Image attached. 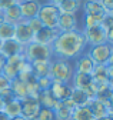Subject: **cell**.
I'll return each mask as SVG.
<instances>
[{
	"label": "cell",
	"mask_w": 113,
	"mask_h": 120,
	"mask_svg": "<svg viewBox=\"0 0 113 120\" xmlns=\"http://www.w3.org/2000/svg\"><path fill=\"white\" fill-rule=\"evenodd\" d=\"M86 40L80 30L75 32H66V33H59L57 37L54 39L53 44L50 46L53 57L59 59H66V60H73L79 57L83 52H86Z\"/></svg>",
	"instance_id": "cell-1"
},
{
	"label": "cell",
	"mask_w": 113,
	"mask_h": 120,
	"mask_svg": "<svg viewBox=\"0 0 113 120\" xmlns=\"http://www.w3.org/2000/svg\"><path fill=\"white\" fill-rule=\"evenodd\" d=\"M75 74V67L72 60L53 57L50 60V69H49V77L56 82L70 83Z\"/></svg>",
	"instance_id": "cell-2"
},
{
	"label": "cell",
	"mask_w": 113,
	"mask_h": 120,
	"mask_svg": "<svg viewBox=\"0 0 113 120\" xmlns=\"http://www.w3.org/2000/svg\"><path fill=\"white\" fill-rule=\"evenodd\" d=\"M60 13L62 11H60L59 6L52 4L49 2H43V3L40 4L39 13H37V19L41 22V24H43L45 27H49V29H54L56 30Z\"/></svg>",
	"instance_id": "cell-3"
},
{
	"label": "cell",
	"mask_w": 113,
	"mask_h": 120,
	"mask_svg": "<svg viewBox=\"0 0 113 120\" xmlns=\"http://www.w3.org/2000/svg\"><path fill=\"white\" fill-rule=\"evenodd\" d=\"M23 56L29 63L39 62V60H52L53 53L50 46H45V44H39L36 41H32L30 44L24 46Z\"/></svg>",
	"instance_id": "cell-4"
},
{
	"label": "cell",
	"mask_w": 113,
	"mask_h": 120,
	"mask_svg": "<svg viewBox=\"0 0 113 120\" xmlns=\"http://www.w3.org/2000/svg\"><path fill=\"white\" fill-rule=\"evenodd\" d=\"M80 32H82L84 40H86V46H89V47L107 43V32L102 26V23L92 26V27H87V29H82Z\"/></svg>",
	"instance_id": "cell-5"
},
{
	"label": "cell",
	"mask_w": 113,
	"mask_h": 120,
	"mask_svg": "<svg viewBox=\"0 0 113 120\" xmlns=\"http://www.w3.org/2000/svg\"><path fill=\"white\" fill-rule=\"evenodd\" d=\"M82 11H83V16L92 17L99 23H102V20L107 14V11L100 3V0H82Z\"/></svg>",
	"instance_id": "cell-6"
},
{
	"label": "cell",
	"mask_w": 113,
	"mask_h": 120,
	"mask_svg": "<svg viewBox=\"0 0 113 120\" xmlns=\"http://www.w3.org/2000/svg\"><path fill=\"white\" fill-rule=\"evenodd\" d=\"M26 62H27V60L24 59L23 54L13 56V57H10V59H6V64H4L2 73H3L4 76L11 82L13 79L19 77V74H20V71L23 70Z\"/></svg>",
	"instance_id": "cell-7"
},
{
	"label": "cell",
	"mask_w": 113,
	"mask_h": 120,
	"mask_svg": "<svg viewBox=\"0 0 113 120\" xmlns=\"http://www.w3.org/2000/svg\"><path fill=\"white\" fill-rule=\"evenodd\" d=\"M86 52L89 53V56L92 57V60L96 64L106 66L112 56V44L103 43V44H97V46H90L89 50Z\"/></svg>",
	"instance_id": "cell-8"
},
{
	"label": "cell",
	"mask_w": 113,
	"mask_h": 120,
	"mask_svg": "<svg viewBox=\"0 0 113 120\" xmlns=\"http://www.w3.org/2000/svg\"><path fill=\"white\" fill-rule=\"evenodd\" d=\"M15 39L16 41H19L22 46H27V44H30L34 39V33L32 32V29L29 27L26 20H22L19 22L16 26H15Z\"/></svg>",
	"instance_id": "cell-9"
},
{
	"label": "cell",
	"mask_w": 113,
	"mask_h": 120,
	"mask_svg": "<svg viewBox=\"0 0 113 120\" xmlns=\"http://www.w3.org/2000/svg\"><path fill=\"white\" fill-rule=\"evenodd\" d=\"M56 30H57L59 33H66V32H75V30H80V29H79V19H77V14L60 13Z\"/></svg>",
	"instance_id": "cell-10"
},
{
	"label": "cell",
	"mask_w": 113,
	"mask_h": 120,
	"mask_svg": "<svg viewBox=\"0 0 113 120\" xmlns=\"http://www.w3.org/2000/svg\"><path fill=\"white\" fill-rule=\"evenodd\" d=\"M22 104V113L20 116H23L26 120H33L36 117V114L40 110V103L37 100V97H32V96H27L23 100H20Z\"/></svg>",
	"instance_id": "cell-11"
},
{
	"label": "cell",
	"mask_w": 113,
	"mask_h": 120,
	"mask_svg": "<svg viewBox=\"0 0 113 120\" xmlns=\"http://www.w3.org/2000/svg\"><path fill=\"white\" fill-rule=\"evenodd\" d=\"M73 67H75V71H77V73L92 74L96 67V63L92 60V57L89 56L87 52H83L79 57H76L73 60Z\"/></svg>",
	"instance_id": "cell-12"
},
{
	"label": "cell",
	"mask_w": 113,
	"mask_h": 120,
	"mask_svg": "<svg viewBox=\"0 0 113 120\" xmlns=\"http://www.w3.org/2000/svg\"><path fill=\"white\" fill-rule=\"evenodd\" d=\"M92 82H93L92 74H83V73L75 71L70 84H72L73 89H79V90H84V92H87V93L94 99V94H93V92H92Z\"/></svg>",
	"instance_id": "cell-13"
},
{
	"label": "cell",
	"mask_w": 113,
	"mask_h": 120,
	"mask_svg": "<svg viewBox=\"0 0 113 120\" xmlns=\"http://www.w3.org/2000/svg\"><path fill=\"white\" fill-rule=\"evenodd\" d=\"M75 109H76V106L73 104V101L70 99L63 100V101H57V104H56V107H54L56 120H72Z\"/></svg>",
	"instance_id": "cell-14"
},
{
	"label": "cell",
	"mask_w": 113,
	"mask_h": 120,
	"mask_svg": "<svg viewBox=\"0 0 113 120\" xmlns=\"http://www.w3.org/2000/svg\"><path fill=\"white\" fill-rule=\"evenodd\" d=\"M50 93L53 94V97L57 100V101H63L70 99V94H72V84L70 83H62V82H56L53 80L52 86H50Z\"/></svg>",
	"instance_id": "cell-15"
},
{
	"label": "cell",
	"mask_w": 113,
	"mask_h": 120,
	"mask_svg": "<svg viewBox=\"0 0 113 120\" xmlns=\"http://www.w3.org/2000/svg\"><path fill=\"white\" fill-rule=\"evenodd\" d=\"M40 4H41L40 0H22V2H19L22 19L23 20H30L33 17H37Z\"/></svg>",
	"instance_id": "cell-16"
},
{
	"label": "cell",
	"mask_w": 113,
	"mask_h": 120,
	"mask_svg": "<svg viewBox=\"0 0 113 120\" xmlns=\"http://www.w3.org/2000/svg\"><path fill=\"white\" fill-rule=\"evenodd\" d=\"M23 50L24 47L19 41H16L15 39H9V40H4L2 41V47H0V54L6 59H10L13 56H19V54H23Z\"/></svg>",
	"instance_id": "cell-17"
},
{
	"label": "cell",
	"mask_w": 113,
	"mask_h": 120,
	"mask_svg": "<svg viewBox=\"0 0 113 120\" xmlns=\"http://www.w3.org/2000/svg\"><path fill=\"white\" fill-rule=\"evenodd\" d=\"M59 32L57 30H54V29H49V27H41L39 32L34 33V39L33 41L39 43V44H45V46H52L54 39L57 37Z\"/></svg>",
	"instance_id": "cell-18"
},
{
	"label": "cell",
	"mask_w": 113,
	"mask_h": 120,
	"mask_svg": "<svg viewBox=\"0 0 113 120\" xmlns=\"http://www.w3.org/2000/svg\"><path fill=\"white\" fill-rule=\"evenodd\" d=\"M87 106L90 107L94 119H102V117H106L110 114V106L100 101V100H97V99H92Z\"/></svg>",
	"instance_id": "cell-19"
},
{
	"label": "cell",
	"mask_w": 113,
	"mask_h": 120,
	"mask_svg": "<svg viewBox=\"0 0 113 120\" xmlns=\"http://www.w3.org/2000/svg\"><path fill=\"white\" fill-rule=\"evenodd\" d=\"M3 20L10 23V24H17L19 22H22V13H20V7H19V3L11 6L6 10H3Z\"/></svg>",
	"instance_id": "cell-20"
},
{
	"label": "cell",
	"mask_w": 113,
	"mask_h": 120,
	"mask_svg": "<svg viewBox=\"0 0 113 120\" xmlns=\"http://www.w3.org/2000/svg\"><path fill=\"white\" fill-rule=\"evenodd\" d=\"M93 97L84 92V90H79V89H73L72 90V94H70V100L73 101V104L76 107H80V106H86L89 104V101L92 100Z\"/></svg>",
	"instance_id": "cell-21"
},
{
	"label": "cell",
	"mask_w": 113,
	"mask_h": 120,
	"mask_svg": "<svg viewBox=\"0 0 113 120\" xmlns=\"http://www.w3.org/2000/svg\"><path fill=\"white\" fill-rule=\"evenodd\" d=\"M10 89H11L13 94H15V97L19 99V100H23L24 97L29 96V92H27V86H26V83H24L23 80H20L19 77L13 79V80L10 82Z\"/></svg>",
	"instance_id": "cell-22"
},
{
	"label": "cell",
	"mask_w": 113,
	"mask_h": 120,
	"mask_svg": "<svg viewBox=\"0 0 113 120\" xmlns=\"http://www.w3.org/2000/svg\"><path fill=\"white\" fill-rule=\"evenodd\" d=\"M32 66V73L34 74V77H46L49 76V69H50V60H39V62L30 63Z\"/></svg>",
	"instance_id": "cell-23"
},
{
	"label": "cell",
	"mask_w": 113,
	"mask_h": 120,
	"mask_svg": "<svg viewBox=\"0 0 113 120\" xmlns=\"http://www.w3.org/2000/svg\"><path fill=\"white\" fill-rule=\"evenodd\" d=\"M37 100L40 103V107H45V109L54 110L56 104H57V100L53 97V94L50 93V90H41V92L37 94Z\"/></svg>",
	"instance_id": "cell-24"
},
{
	"label": "cell",
	"mask_w": 113,
	"mask_h": 120,
	"mask_svg": "<svg viewBox=\"0 0 113 120\" xmlns=\"http://www.w3.org/2000/svg\"><path fill=\"white\" fill-rule=\"evenodd\" d=\"M59 9L62 13L77 14L82 10V0H63L59 4Z\"/></svg>",
	"instance_id": "cell-25"
},
{
	"label": "cell",
	"mask_w": 113,
	"mask_h": 120,
	"mask_svg": "<svg viewBox=\"0 0 113 120\" xmlns=\"http://www.w3.org/2000/svg\"><path fill=\"white\" fill-rule=\"evenodd\" d=\"M3 113L7 114L9 119L16 117V116H20V113H22V104H20V100H19V99H13L11 101L6 103V104H4V110H3Z\"/></svg>",
	"instance_id": "cell-26"
},
{
	"label": "cell",
	"mask_w": 113,
	"mask_h": 120,
	"mask_svg": "<svg viewBox=\"0 0 113 120\" xmlns=\"http://www.w3.org/2000/svg\"><path fill=\"white\" fill-rule=\"evenodd\" d=\"M72 120H96V119H94L90 107L86 104V106H80V107L75 109Z\"/></svg>",
	"instance_id": "cell-27"
},
{
	"label": "cell",
	"mask_w": 113,
	"mask_h": 120,
	"mask_svg": "<svg viewBox=\"0 0 113 120\" xmlns=\"http://www.w3.org/2000/svg\"><path fill=\"white\" fill-rule=\"evenodd\" d=\"M15 37V24H10L4 20L0 22V40L4 41Z\"/></svg>",
	"instance_id": "cell-28"
},
{
	"label": "cell",
	"mask_w": 113,
	"mask_h": 120,
	"mask_svg": "<svg viewBox=\"0 0 113 120\" xmlns=\"http://www.w3.org/2000/svg\"><path fill=\"white\" fill-rule=\"evenodd\" d=\"M33 120H56V117H54V110L40 107L39 113L36 114V117H34Z\"/></svg>",
	"instance_id": "cell-29"
},
{
	"label": "cell",
	"mask_w": 113,
	"mask_h": 120,
	"mask_svg": "<svg viewBox=\"0 0 113 120\" xmlns=\"http://www.w3.org/2000/svg\"><path fill=\"white\" fill-rule=\"evenodd\" d=\"M52 83H53V80L49 76H46V77H39L37 79V86L40 89V92H41V90H49L50 86H52Z\"/></svg>",
	"instance_id": "cell-30"
},
{
	"label": "cell",
	"mask_w": 113,
	"mask_h": 120,
	"mask_svg": "<svg viewBox=\"0 0 113 120\" xmlns=\"http://www.w3.org/2000/svg\"><path fill=\"white\" fill-rule=\"evenodd\" d=\"M0 99H2V100L4 101V104H6V103L11 101L13 99H16V97H15V94H13L11 89H10V87H7V89L0 90Z\"/></svg>",
	"instance_id": "cell-31"
},
{
	"label": "cell",
	"mask_w": 113,
	"mask_h": 120,
	"mask_svg": "<svg viewBox=\"0 0 113 120\" xmlns=\"http://www.w3.org/2000/svg\"><path fill=\"white\" fill-rule=\"evenodd\" d=\"M27 22V24H29V27L32 29V32L33 33H36V32H39V30L43 27V24H41V22L37 19V17H33V19H30V20H26Z\"/></svg>",
	"instance_id": "cell-32"
},
{
	"label": "cell",
	"mask_w": 113,
	"mask_h": 120,
	"mask_svg": "<svg viewBox=\"0 0 113 120\" xmlns=\"http://www.w3.org/2000/svg\"><path fill=\"white\" fill-rule=\"evenodd\" d=\"M17 3H19V0H0V10L3 11V10L9 9L11 6H15Z\"/></svg>",
	"instance_id": "cell-33"
},
{
	"label": "cell",
	"mask_w": 113,
	"mask_h": 120,
	"mask_svg": "<svg viewBox=\"0 0 113 120\" xmlns=\"http://www.w3.org/2000/svg\"><path fill=\"white\" fill-rule=\"evenodd\" d=\"M7 87H10V80L4 76L3 73H0V90L7 89Z\"/></svg>",
	"instance_id": "cell-34"
},
{
	"label": "cell",
	"mask_w": 113,
	"mask_h": 120,
	"mask_svg": "<svg viewBox=\"0 0 113 120\" xmlns=\"http://www.w3.org/2000/svg\"><path fill=\"white\" fill-rule=\"evenodd\" d=\"M102 6L105 7V10L109 13V11H113V0H100Z\"/></svg>",
	"instance_id": "cell-35"
},
{
	"label": "cell",
	"mask_w": 113,
	"mask_h": 120,
	"mask_svg": "<svg viewBox=\"0 0 113 120\" xmlns=\"http://www.w3.org/2000/svg\"><path fill=\"white\" fill-rule=\"evenodd\" d=\"M107 43L113 46V29L107 32Z\"/></svg>",
	"instance_id": "cell-36"
},
{
	"label": "cell",
	"mask_w": 113,
	"mask_h": 120,
	"mask_svg": "<svg viewBox=\"0 0 113 120\" xmlns=\"http://www.w3.org/2000/svg\"><path fill=\"white\" fill-rule=\"evenodd\" d=\"M4 64H6V57H3L2 54H0V73L3 71V67H4Z\"/></svg>",
	"instance_id": "cell-37"
},
{
	"label": "cell",
	"mask_w": 113,
	"mask_h": 120,
	"mask_svg": "<svg viewBox=\"0 0 113 120\" xmlns=\"http://www.w3.org/2000/svg\"><path fill=\"white\" fill-rule=\"evenodd\" d=\"M46 2H49V3H52V4H56V6H59L63 0H46Z\"/></svg>",
	"instance_id": "cell-38"
},
{
	"label": "cell",
	"mask_w": 113,
	"mask_h": 120,
	"mask_svg": "<svg viewBox=\"0 0 113 120\" xmlns=\"http://www.w3.org/2000/svg\"><path fill=\"white\" fill-rule=\"evenodd\" d=\"M0 120H10L7 114H4L3 112H0Z\"/></svg>",
	"instance_id": "cell-39"
},
{
	"label": "cell",
	"mask_w": 113,
	"mask_h": 120,
	"mask_svg": "<svg viewBox=\"0 0 113 120\" xmlns=\"http://www.w3.org/2000/svg\"><path fill=\"white\" fill-rule=\"evenodd\" d=\"M96 120H113V114H109V116L102 117V119H96Z\"/></svg>",
	"instance_id": "cell-40"
},
{
	"label": "cell",
	"mask_w": 113,
	"mask_h": 120,
	"mask_svg": "<svg viewBox=\"0 0 113 120\" xmlns=\"http://www.w3.org/2000/svg\"><path fill=\"white\" fill-rule=\"evenodd\" d=\"M10 120H26V119H24L23 116H16V117H11Z\"/></svg>",
	"instance_id": "cell-41"
},
{
	"label": "cell",
	"mask_w": 113,
	"mask_h": 120,
	"mask_svg": "<svg viewBox=\"0 0 113 120\" xmlns=\"http://www.w3.org/2000/svg\"><path fill=\"white\" fill-rule=\"evenodd\" d=\"M3 110H4V101L0 99V112H3Z\"/></svg>",
	"instance_id": "cell-42"
},
{
	"label": "cell",
	"mask_w": 113,
	"mask_h": 120,
	"mask_svg": "<svg viewBox=\"0 0 113 120\" xmlns=\"http://www.w3.org/2000/svg\"><path fill=\"white\" fill-rule=\"evenodd\" d=\"M109 103H110V107H113V90H112V96H110V100H109Z\"/></svg>",
	"instance_id": "cell-43"
},
{
	"label": "cell",
	"mask_w": 113,
	"mask_h": 120,
	"mask_svg": "<svg viewBox=\"0 0 113 120\" xmlns=\"http://www.w3.org/2000/svg\"><path fill=\"white\" fill-rule=\"evenodd\" d=\"M2 20H3V11L0 10V22H2Z\"/></svg>",
	"instance_id": "cell-44"
},
{
	"label": "cell",
	"mask_w": 113,
	"mask_h": 120,
	"mask_svg": "<svg viewBox=\"0 0 113 120\" xmlns=\"http://www.w3.org/2000/svg\"><path fill=\"white\" fill-rule=\"evenodd\" d=\"M109 14H110V16H112V19H113V11H109Z\"/></svg>",
	"instance_id": "cell-45"
},
{
	"label": "cell",
	"mask_w": 113,
	"mask_h": 120,
	"mask_svg": "<svg viewBox=\"0 0 113 120\" xmlns=\"http://www.w3.org/2000/svg\"><path fill=\"white\" fill-rule=\"evenodd\" d=\"M110 57H113V46H112V56Z\"/></svg>",
	"instance_id": "cell-46"
},
{
	"label": "cell",
	"mask_w": 113,
	"mask_h": 120,
	"mask_svg": "<svg viewBox=\"0 0 113 120\" xmlns=\"http://www.w3.org/2000/svg\"><path fill=\"white\" fill-rule=\"evenodd\" d=\"M0 47H2V40H0Z\"/></svg>",
	"instance_id": "cell-47"
},
{
	"label": "cell",
	"mask_w": 113,
	"mask_h": 120,
	"mask_svg": "<svg viewBox=\"0 0 113 120\" xmlns=\"http://www.w3.org/2000/svg\"><path fill=\"white\" fill-rule=\"evenodd\" d=\"M19 2H22V0H19Z\"/></svg>",
	"instance_id": "cell-48"
}]
</instances>
